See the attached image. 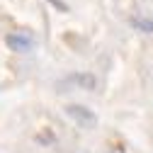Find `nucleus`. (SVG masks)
<instances>
[{"label":"nucleus","mask_w":153,"mask_h":153,"mask_svg":"<svg viewBox=\"0 0 153 153\" xmlns=\"http://www.w3.org/2000/svg\"><path fill=\"white\" fill-rule=\"evenodd\" d=\"M131 27H136V29H141V32H153V22L146 20V17H134V20H131Z\"/></svg>","instance_id":"20e7f679"},{"label":"nucleus","mask_w":153,"mask_h":153,"mask_svg":"<svg viewBox=\"0 0 153 153\" xmlns=\"http://www.w3.org/2000/svg\"><path fill=\"white\" fill-rule=\"evenodd\" d=\"M5 42H7V46H10L12 51H17V53H27V51L34 49V36L27 34V32H12V34L5 36Z\"/></svg>","instance_id":"f257e3e1"},{"label":"nucleus","mask_w":153,"mask_h":153,"mask_svg":"<svg viewBox=\"0 0 153 153\" xmlns=\"http://www.w3.org/2000/svg\"><path fill=\"white\" fill-rule=\"evenodd\" d=\"M66 114L71 119H75L80 126H92L95 124V114L90 112V109H85V107H80V105H71V107H66Z\"/></svg>","instance_id":"f03ea898"},{"label":"nucleus","mask_w":153,"mask_h":153,"mask_svg":"<svg viewBox=\"0 0 153 153\" xmlns=\"http://www.w3.org/2000/svg\"><path fill=\"white\" fill-rule=\"evenodd\" d=\"M68 80L78 88H85V90H95V85H97V78L92 73H78V75H71Z\"/></svg>","instance_id":"7ed1b4c3"}]
</instances>
